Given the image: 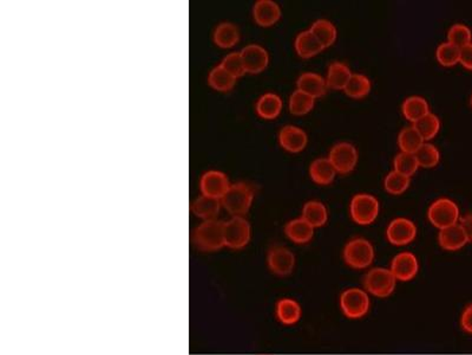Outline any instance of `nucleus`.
<instances>
[{
  "instance_id": "1",
  "label": "nucleus",
  "mask_w": 472,
  "mask_h": 355,
  "mask_svg": "<svg viewBox=\"0 0 472 355\" xmlns=\"http://www.w3.org/2000/svg\"><path fill=\"white\" fill-rule=\"evenodd\" d=\"M224 222L219 219L205 220L193 231V243L203 252L219 251L224 248Z\"/></svg>"
},
{
  "instance_id": "2",
  "label": "nucleus",
  "mask_w": 472,
  "mask_h": 355,
  "mask_svg": "<svg viewBox=\"0 0 472 355\" xmlns=\"http://www.w3.org/2000/svg\"><path fill=\"white\" fill-rule=\"evenodd\" d=\"M343 257L346 264L355 270H364L374 263L376 252L374 245L366 238L355 237L345 244Z\"/></svg>"
},
{
  "instance_id": "3",
  "label": "nucleus",
  "mask_w": 472,
  "mask_h": 355,
  "mask_svg": "<svg viewBox=\"0 0 472 355\" xmlns=\"http://www.w3.org/2000/svg\"><path fill=\"white\" fill-rule=\"evenodd\" d=\"M254 199V189L245 182L233 184L221 199L222 206L231 213V217H245Z\"/></svg>"
},
{
  "instance_id": "4",
  "label": "nucleus",
  "mask_w": 472,
  "mask_h": 355,
  "mask_svg": "<svg viewBox=\"0 0 472 355\" xmlns=\"http://www.w3.org/2000/svg\"><path fill=\"white\" fill-rule=\"evenodd\" d=\"M341 313L350 320L365 318L371 309L370 294L365 289L348 288L339 299Z\"/></svg>"
},
{
  "instance_id": "5",
  "label": "nucleus",
  "mask_w": 472,
  "mask_h": 355,
  "mask_svg": "<svg viewBox=\"0 0 472 355\" xmlns=\"http://www.w3.org/2000/svg\"><path fill=\"white\" fill-rule=\"evenodd\" d=\"M381 212L379 200L369 193H358L350 203V215L355 224L371 225L376 222Z\"/></svg>"
},
{
  "instance_id": "6",
  "label": "nucleus",
  "mask_w": 472,
  "mask_h": 355,
  "mask_svg": "<svg viewBox=\"0 0 472 355\" xmlns=\"http://www.w3.org/2000/svg\"><path fill=\"white\" fill-rule=\"evenodd\" d=\"M397 280L388 268H372L364 276V289L370 295L386 299L395 292Z\"/></svg>"
},
{
  "instance_id": "7",
  "label": "nucleus",
  "mask_w": 472,
  "mask_h": 355,
  "mask_svg": "<svg viewBox=\"0 0 472 355\" xmlns=\"http://www.w3.org/2000/svg\"><path fill=\"white\" fill-rule=\"evenodd\" d=\"M428 222L438 230L447 229L449 226L459 223L461 212L457 204L449 198H440L430 205L428 210Z\"/></svg>"
},
{
  "instance_id": "8",
  "label": "nucleus",
  "mask_w": 472,
  "mask_h": 355,
  "mask_svg": "<svg viewBox=\"0 0 472 355\" xmlns=\"http://www.w3.org/2000/svg\"><path fill=\"white\" fill-rule=\"evenodd\" d=\"M224 245L231 250H241L250 242L252 229L245 217H231L224 222Z\"/></svg>"
},
{
  "instance_id": "9",
  "label": "nucleus",
  "mask_w": 472,
  "mask_h": 355,
  "mask_svg": "<svg viewBox=\"0 0 472 355\" xmlns=\"http://www.w3.org/2000/svg\"><path fill=\"white\" fill-rule=\"evenodd\" d=\"M297 259L292 250L283 245H273L267 254L268 269L279 278H287L293 274Z\"/></svg>"
},
{
  "instance_id": "10",
  "label": "nucleus",
  "mask_w": 472,
  "mask_h": 355,
  "mask_svg": "<svg viewBox=\"0 0 472 355\" xmlns=\"http://www.w3.org/2000/svg\"><path fill=\"white\" fill-rule=\"evenodd\" d=\"M329 159L339 174H348L358 165L359 153L351 142H338L331 148Z\"/></svg>"
},
{
  "instance_id": "11",
  "label": "nucleus",
  "mask_w": 472,
  "mask_h": 355,
  "mask_svg": "<svg viewBox=\"0 0 472 355\" xmlns=\"http://www.w3.org/2000/svg\"><path fill=\"white\" fill-rule=\"evenodd\" d=\"M417 226L411 219L395 218L388 224L386 238L395 247H405L412 243L417 237Z\"/></svg>"
},
{
  "instance_id": "12",
  "label": "nucleus",
  "mask_w": 472,
  "mask_h": 355,
  "mask_svg": "<svg viewBox=\"0 0 472 355\" xmlns=\"http://www.w3.org/2000/svg\"><path fill=\"white\" fill-rule=\"evenodd\" d=\"M390 270L397 282H410L419 273V261L412 252L404 251L392 259Z\"/></svg>"
},
{
  "instance_id": "13",
  "label": "nucleus",
  "mask_w": 472,
  "mask_h": 355,
  "mask_svg": "<svg viewBox=\"0 0 472 355\" xmlns=\"http://www.w3.org/2000/svg\"><path fill=\"white\" fill-rule=\"evenodd\" d=\"M231 187L227 175L220 170H208L201 178L200 189L203 196L222 199Z\"/></svg>"
},
{
  "instance_id": "14",
  "label": "nucleus",
  "mask_w": 472,
  "mask_h": 355,
  "mask_svg": "<svg viewBox=\"0 0 472 355\" xmlns=\"http://www.w3.org/2000/svg\"><path fill=\"white\" fill-rule=\"evenodd\" d=\"M242 61L245 64V73L248 74H260L268 67L269 63V56L266 49L261 45L250 44L242 49Z\"/></svg>"
},
{
  "instance_id": "15",
  "label": "nucleus",
  "mask_w": 472,
  "mask_h": 355,
  "mask_svg": "<svg viewBox=\"0 0 472 355\" xmlns=\"http://www.w3.org/2000/svg\"><path fill=\"white\" fill-rule=\"evenodd\" d=\"M279 144L289 153H300L307 147L308 137L300 127L288 125L280 130Z\"/></svg>"
},
{
  "instance_id": "16",
  "label": "nucleus",
  "mask_w": 472,
  "mask_h": 355,
  "mask_svg": "<svg viewBox=\"0 0 472 355\" xmlns=\"http://www.w3.org/2000/svg\"><path fill=\"white\" fill-rule=\"evenodd\" d=\"M253 18L257 25L269 27L281 18V8L273 0H259L253 8Z\"/></svg>"
},
{
  "instance_id": "17",
  "label": "nucleus",
  "mask_w": 472,
  "mask_h": 355,
  "mask_svg": "<svg viewBox=\"0 0 472 355\" xmlns=\"http://www.w3.org/2000/svg\"><path fill=\"white\" fill-rule=\"evenodd\" d=\"M438 243L440 248L447 251H458L468 244V239L465 235L464 230L458 224L449 226L447 229L440 230L438 233Z\"/></svg>"
},
{
  "instance_id": "18",
  "label": "nucleus",
  "mask_w": 472,
  "mask_h": 355,
  "mask_svg": "<svg viewBox=\"0 0 472 355\" xmlns=\"http://www.w3.org/2000/svg\"><path fill=\"white\" fill-rule=\"evenodd\" d=\"M275 316L281 325H297L302 316V308L298 301L283 297L275 304Z\"/></svg>"
},
{
  "instance_id": "19",
  "label": "nucleus",
  "mask_w": 472,
  "mask_h": 355,
  "mask_svg": "<svg viewBox=\"0 0 472 355\" xmlns=\"http://www.w3.org/2000/svg\"><path fill=\"white\" fill-rule=\"evenodd\" d=\"M314 228L304 218L292 219L285 226V235L294 244H308L314 237Z\"/></svg>"
},
{
  "instance_id": "20",
  "label": "nucleus",
  "mask_w": 472,
  "mask_h": 355,
  "mask_svg": "<svg viewBox=\"0 0 472 355\" xmlns=\"http://www.w3.org/2000/svg\"><path fill=\"white\" fill-rule=\"evenodd\" d=\"M327 88L329 87L326 83V78L322 77L321 75L315 74V73H304L298 78V90L307 94L315 100L324 96L327 92Z\"/></svg>"
},
{
  "instance_id": "21",
  "label": "nucleus",
  "mask_w": 472,
  "mask_h": 355,
  "mask_svg": "<svg viewBox=\"0 0 472 355\" xmlns=\"http://www.w3.org/2000/svg\"><path fill=\"white\" fill-rule=\"evenodd\" d=\"M337 170L329 158H318L312 161L310 166V177L312 182L320 186H327L334 182L337 177Z\"/></svg>"
},
{
  "instance_id": "22",
  "label": "nucleus",
  "mask_w": 472,
  "mask_h": 355,
  "mask_svg": "<svg viewBox=\"0 0 472 355\" xmlns=\"http://www.w3.org/2000/svg\"><path fill=\"white\" fill-rule=\"evenodd\" d=\"M294 48L298 56L304 59L313 58L325 50L310 30L301 31L300 34L298 35L294 41Z\"/></svg>"
},
{
  "instance_id": "23",
  "label": "nucleus",
  "mask_w": 472,
  "mask_h": 355,
  "mask_svg": "<svg viewBox=\"0 0 472 355\" xmlns=\"http://www.w3.org/2000/svg\"><path fill=\"white\" fill-rule=\"evenodd\" d=\"M221 206H222L221 199L202 194L194 200V203L191 204V211L198 218L203 219V220H212V219H216V217L219 216Z\"/></svg>"
},
{
  "instance_id": "24",
  "label": "nucleus",
  "mask_w": 472,
  "mask_h": 355,
  "mask_svg": "<svg viewBox=\"0 0 472 355\" xmlns=\"http://www.w3.org/2000/svg\"><path fill=\"white\" fill-rule=\"evenodd\" d=\"M301 218H304L314 229L326 225L329 220V211L325 204L319 200H310L305 204L301 211Z\"/></svg>"
},
{
  "instance_id": "25",
  "label": "nucleus",
  "mask_w": 472,
  "mask_h": 355,
  "mask_svg": "<svg viewBox=\"0 0 472 355\" xmlns=\"http://www.w3.org/2000/svg\"><path fill=\"white\" fill-rule=\"evenodd\" d=\"M282 106L281 97L274 93H267L259 97L255 111L261 118L274 120L281 114Z\"/></svg>"
},
{
  "instance_id": "26",
  "label": "nucleus",
  "mask_w": 472,
  "mask_h": 355,
  "mask_svg": "<svg viewBox=\"0 0 472 355\" xmlns=\"http://www.w3.org/2000/svg\"><path fill=\"white\" fill-rule=\"evenodd\" d=\"M212 39H214V43L220 48H233L240 41V30L233 23H221L216 26Z\"/></svg>"
},
{
  "instance_id": "27",
  "label": "nucleus",
  "mask_w": 472,
  "mask_h": 355,
  "mask_svg": "<svg viewBox=\"0 0 472 355\" xmlns=\"http://www.w3.org/2000/svg\"><path fill=\"white\" fill-rule=\"evenodd\" d=\"M313 36L318 39L324 49L330 48L336 43L338 37L337 27L327 19H318L310 27Z\"/></svg>"
},
{
  "instance_id": "28",
  "label": "nucleus",
  "mask_w": 472,
  "mask_h": 355,
  "mask_svg": "<svg viewBox=\"0 0 472 355\" xmlns=\"http://www.w3.org/2000/svg\"><path fill=\"white\" fill-rule=\"evenodd\" d=\"M352 71L347 64L343 62H333L329 67L326 83L327 87L333 90H344L352 76Z\"/></svg>"
},
{
  "instance_id": "29",
  "label": "nucleus",
  "mask_w": 472,
  "mask_h": 355,
  "mask_svg": "<svg viewBox=\"0 0 472 355\" xmlns=\"http://www.w3.org/2000/svg\"><path fill=\"white\" fill-rule=\"evenodd\" d=\"M402 111H403L404 118H407V121H410L412 125L424 118L425 115L431 113L428 101L421 96L407 97L402 106Z\"/></svg>"
},
{
  "instance_id": "30",
  "label": "nucleus",
  "mask_w": 472,
  "mask_h": 355,
  "mask_svg": "<svg viewBox=\"0 0 472 355\" xmlns=\"http://www.w3.org/2000/svg\"><path fill=\"white\" fill-rule=\"evenodd\" d=\"M425 141L418 130L412 126L405 127L398 134V146L400 152L416 154Z\"/></svg>"
},
{
  "instance_id": "31",
  "label": "nucleus",
  "mask_w": 472,
  "mask_h": 355,
  "mask_svg": "<svg viewBox=\"0 0 472 355\" xmlns=\"http://www.w3.org/2000/svg\"><path fill=\"white\" fill-rule=\"evenodd\" d=\"M372 83L370 78L362 74H353L350 78L344 92L348 97L355 100H362L371 93Z\"/></svg>"
},
{
  "instance_id": "32",
  "label": "nucleus",
  "mask_w": 472,
  "mask_h": 355,
  "mask_svg": "<svg viewBox=\"0 0 472 355\" xmlns=\"http://www.w3.org/2000/svg\"><path fill=\"white\" fill-rule=\"evenodd\" d=\"M236 78L231 76L226 69L217 66V67L212 69L209 73L208 83L212 89H215L217 92H231V89L234 88Z\"/></svg>"
},
{
  "instance_id": "33",
  "label": "nucleus",
  "mask_w": 472,
  "mask_h": 355,
  "mask_svg": "<svg viewBox=\"0 0 472 355\" xmlns=\"http://www.w3.org/2000/svg\"><path fill=\"white\" fill-rule=\"evenodd\" d=\"M315 99L310 96L307 94L302 93L300 90H294L288 101L289 111L295 116H302V115L311 113L312 109L314 108Z\"/></svg>"
},
{
  "instance_id": "34",
  "label": "nucleus",
  "mask_w": 472,
  "mask_h": 355,
  "mask_svg": "<svg viewBox=\"0 0 472 355\" xmlns=\"http://www.w3.org/2000/svg\"><path fill=\"white\" fill-rule=\"evenodd\" d=\"M414 128L421 134V137L424 139L425 142L432 140L433 137H437V134L440 130V120L437 115L433 113H428L424 118H421L419 121L414 123Z\"/></svg>"
},
{
  "instance_id": "35",
  "label": "nucleus",
  "mask_w": 472,
  "mask_h": 355,
  "mask_svg": "<svg viewBox=\"0 0 472 355\" xmlns=\"http://www.w3.org/2000/svg\"><path fill=\"white\" fill-rule=\"evenodd\" d=\"M410 178L398 173L395 170L390 172L384 179L385 191L392 196H400L404 192H407V189L410 187Z\"/></svg>"
},
{
  "instance_id": "36",
  "label": "nucleus",
  "mask_w": 472,
  "mask_h": 355,
  "mask_svg": "<svg viewBox=\"0 0 472 355\" xmlns=\"http://www.w3.org/2000/svg\"><path fill=\"white\" fill-rule=\"evenodd\" d=\"M435 58L437 62L443 67H454L459 63L461 58V49L451 44L449 42L442 43L435 50Z\"/></svg>"
},
{
  "instance_id": "37",
  "label": "nucleus",
  "mask_w": 472,
  "mask_h": 355,
  "mask_svg": "<svg viewBox=\"0 0 472 355\" xmlns=\"http://www.w3.org/2000/svg\"><path fill=\"white\" fill-rule=\"evenodd\" d=\"M414 156L417 158L419 167H423V168H433L440 161V153L438 148L430 142H424Z\"/></svg>"
},
{
  "instance_id": "38",
  "label": "nucleus",
  "mask_w": 472,
  "mask_h": 355,
  "mask_svg": "<svg viewBox=\"0 0 472 355\" xmlns=\"http://www.w3.org/2000/svg\"><path fill=\"white\" fill-rule=\"evenodd\" d=\"M419 168L417 158L411 153L400 152L393 160V170L411 178Z\"/></svg>"
},
{
  "instance_id": "39",
  "label": "nucleus",
  "mask_w": 472,
  "mask_h": 355,
  "mask_svg": "<svg viewBox=\"0 0 472 355\" xmlns=\"http://www.w3.org/2000/svg\"><path fill=\"white\" fill-rule=\"evenodd\" d=\"M447 42L458 49L464 48L472 43L471 30L464 24H454L447 32Z\"/></svg>"
},
{
  "instance_id": "40",
  "label": "nucleus",
  "mask_w": 472,
  "mask_h": 355,
  "mask_svg": "<svg viewBox=\"0 0 472 355\" xmlns=\"http://www.w3.org/2000/svg\"><path fill=\"white\" fill-rule=\"evenodd\" d=\"M220 66L235 78L242 77L245 74V64L240 52H231L226 56Z\"/></svg>"
},
{
  "instance_id": "41",
  "label": "nucleus",
  "mask_w": 472,
  "mask_h": 355,
  "mask_svg": "<svg viewBox=\"0 0 472 355\" xmlns=\"http://www.w3.org/2000/svg\"><path fill=\"white\" fill-rule=\"evenodd\" d=\"M461 327L465 333L472 334V304L466 306L461 313Z\"/></svg>"
},
{
  "instance_id": "42",
  "label": "nucleus",
  "mask_w": 472,
  "mask_h": 355,
  "mask_svg": "<svg viewBox=\"0 0 472 355\" xmlns=\"http://www.w3.org/2000/svg\"><path fill=\"white\" fill-rule=\"evenodd\" d=\"M459 63L468 69L472 70V43L466 45L464 48L461 49V58H459Z\"/></svg>"
},
{
  "instance_id": "43",
  "label": "nucleus",
  "mask_w": 472,
  "mask_h": 355,
  "mask_svg": "<svg viewBox=\"0 0 472 355\" xmlns=\"http://www.w3.org/2000/svg\"><path fill=\"white\" fill-rule=\"evenodd\" d=\"M459 225L461 226V229L464 230L468 242H472V213L461 217L459 219Z\"/></svg>"
},
{
  "instance_id": "44",
  "label": "nucleus",
  "mask_w": 472,
  "mask_h": 355,
  "mask_svg": "<svg viewBox=\"0 0 472 355\" xmlns=\"http://www.w3.org/2000/svg\"><path fill=\"white\" fill-rule=\"evenodd\" d=\"M471 107H472V96H471Z\"/></svg>"
}]
</instances>
